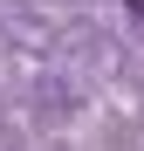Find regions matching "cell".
Returning <instances> with one entry per match:
<instances>
[{"mask_svg":"<svg viewBox=\"0 0 144 151\" xmlns=\"http://www.w3.org/2000/svg\"><path fill=\"white\" fill-rule=\"evenodd\" d=\"M124 7H130V21H137V28H144V0H124Z\"/></svg>","mask_w":144,"mask_h":151,"instance_id":"cell-1","label":"cell"}]
</instances>
